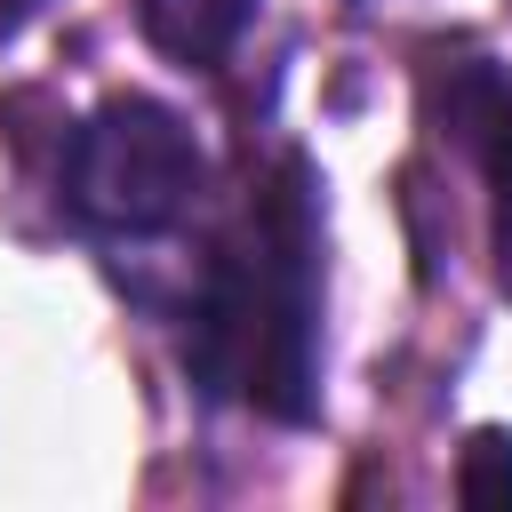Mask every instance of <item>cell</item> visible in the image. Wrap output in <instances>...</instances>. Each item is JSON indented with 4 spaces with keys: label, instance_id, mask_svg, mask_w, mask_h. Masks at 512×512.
I'll return each instance as SVG.
<instances>
[{
    "label": "cell",
    "instance_id": "cell-4",
    "mask_svg": "<svg viewBox=\"0 0 512 512\" xmlns=\"http://www.w3.org/2000/svg\"><path fill=\"white\" fill-rule=\"evenodd\" d=\"M248 16H256V0H136L144 40H152L168 64H184V72H216V64L240 48Z\"/></svg>",
    "mask_w": 512,
    "mask_h": 512
},
{
    "label": "cell",
    "instance_id": "cell-1",
    "mask_svg": "<svg viewBox=\"0 0 512 512\" xmlns=\"http://www.w3.org/2000/svg\"><path fill=\"white\" fill-rule=\"evenodd\" d=\"M184 368L208 400H248L272 424L320 416V176L304 152H280L240 232L216 248Z\"/></svg>",
    "mask_w": 512,
    "mask_h": 512
},
{
    "label": "cell",
    "instance_id": "cell-2",
    "mask_svg": "<svg viewBox=\"0 0 512 512\" xmlns=\"http://www.w3.org/2000/svg\"><path fill=\"white\" fill-rule=\"evenodd\" d=\"M208 184V152L200 136L184 128L176 104L160 96H104L80 128H72V152H64V200L80 224L96 232H168L184 224V208L200 200Z\"/></svg>",
    "mask_w": 512,
    "mask_h": 512
},
{
    "label": "cell",
    "instance_id": "cell-6",
    "mask_svg": "<svg viewBox=\"0 0 512 512\" xmlns=\"http://www.w3.org/2000/svg\"><path fill=\"white\" fill-rule=\"evenodd\" d=\"M32 16H40V0H0V40H8V32H24Z\"/></svg>",
    "mask_w": 512,
    "mask_h": 512
},
{
    "label": "cell",
    "instance_id": "cell-5",
    "mask_svg": "<svg viewBox=\"0 0 512 512\" xmlns=\"http://www.w3.org/2000/svg\"><path fill=\"white\" fill-rule=\"evenodd\" d=\"M456 496H464V504H512V432H504V424H480V432L464 440Z\"/></svg>",
    "mask_w": 512,
    "mask_h": 512
},
{
    "label": "cell",
    "instance_id": "cell-3",
    "mask_svg": "<svg viewBox=\"0 0 512 512\" xmlns=\"http://www.w3.org/2000/svg\"><path fill=\"white\" fill-rule=\"evenodd\" d=\"M440 120L456 128V144L480 160L488 176V248H496V288L512 304V80L480 56L448 64L440 80Z\"/></svg>",
    "mask_w": 512,
    "mask_h": 512
}]
</instances>
